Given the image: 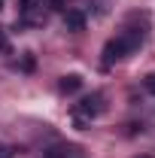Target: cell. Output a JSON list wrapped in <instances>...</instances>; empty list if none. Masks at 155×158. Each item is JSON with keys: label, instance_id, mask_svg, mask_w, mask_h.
Returning <instances> with one entry per match:
<instances>
[{"label": "cell", "instance_id": "3957f363", "mask_svg": "<svg viewBox=\"0 0 155 158\" xmlns=\"http://www.w3.org/2000/svg\"><path fill=\"white\" fill-rule=\"evenodd\" d=\"M103 113V94H88L76 103V118H97Z\"/></svg>", "mask_w": 155, "mask_h": 158}, {"label": "cell", "instance_id": "277c9868", "mask_svg": "<svg viewBox=\"0 0 155 158\" xmlns=\"http://www.w3.org/2000/svg\"><path fill=\"white\" fill-rule=\"evenodd\" d=\"M64 27L73 31V34L85 31V15H82L79 9H67V12H64Z\"/></svg>", "mask_w": 155, "mask_h": 158}, {"label": "cell", "instance_id": "6da1fadb", "mask_svg": "<svg viewBox=\"0 0 155 158\" xmlns=\"http://www.w3.org/2000/svg\"><path fill=\"white\" fill-rule=\"evenodd\" d=\"M140 43H143V31H125V34H119L116 40H110V43L103 46V67H113L116 61L128 58Z\"/></svg>", "mask_w": 155, "mask_h": 158}, {"label": "cell", "instance_id": "ba28073f", "mask_svg": "<svg viewBox=\"0 0 155 158\" xmlns=\"http://www.w3.org/2000/svg\"><path fill=\"white\" fill-rule=\"evenodd\" d=\"M146 91L155 94V73H152V76H146Z\"/></svg>", "mask_w": 155, "mask_h": 158}, {"label": "cell", "instance_id": "8992f818", "mask_svg": "<svg viewBox=\"0 0 155 158\" xmlns=\"http://www.w3.org/2000/svg\"><path fill=\"white\" fill-rule=\"evenodd\" d=\"M79 85H82V79H79L76 73H70V76H64V79H61V85H58V88L70 94V91H79Z\"/></svg>", "mask_w": 155, "mask_h": 158}, {"label": "cell", "instance_id": "30bf717a", "mask_svg": "<svg viewBox=\"0 0 155 158\" xmlns=\"http://www.w3.org/2000/svg\"><path fill=\"white\" fill-rule=\"evenodd\" d=\"M0 52H9V43H6V37H3V27H0Z\"/></svg>", "mask_w": 155, "mask_h": 158}, {"label": "cell", "instance_id": "52a82bcc", "mask_svg": "<svg viewBox=\"0 0 155 158\" xmlns=\"http://www.w3.org/2000/svg\"><path fill=\"white\" fill-rule=\"evenodd\" d=\"M49 9H67V0H49Z\"/></svg>", "mask_w": 155, "mask_h": 158}, {"label": "cell", "instance_id": "9c48e42d", "mask_svg": "<svg viewBox=\"0 0 155 158\" xmlns=\"http://www.w3.org/2000/svg\"><path fill=\"white\" fill-rule=\"evenodd\" d=\"M0 158H12V149H9L6 143H0Z\"/></svg>", "mask_w": 155, "mask_h": 158}, {"label": "cell", "instance_id": "7a4b0ae2", "mask_svg": "<svg viewBox=\"0 0 155 158\" xmlns=\"http://www.w3.org/2000/svg\"><path fill=\"white\" fill-rule=\"evenodd\" d=\"M49 19V0H21V21L24 24H46Z\"/></svg>", "mask_w": 155, "mask_h": 158}, {"label": "cell", "instance_id": "8fae6325", "mask_svg": "<svg viewBox=\"0 0 155 158\" xmlns=\"http://www.w3.org/2000/svg\"><path fill=\"white\" fill-rule=\"evenodd\" d=\"M0 9H3V0H0Z\"/></svg>", "mask_w": 155, "mask_h": 158}, {"label": "cell", "instance_id": "5b68a950", "mask_svg": "<svg viewBox=\"0 0 155 158\" xmlns=\"http://www.w3.org/2000/svg\"><path fill=\"white\" fill-rule=\"evenodd\" d=\"M43 158H76V149L73 146H52L43 152Z\"/></svg>", "mask_w": 155, "mask_h": 158}]
</instances>
